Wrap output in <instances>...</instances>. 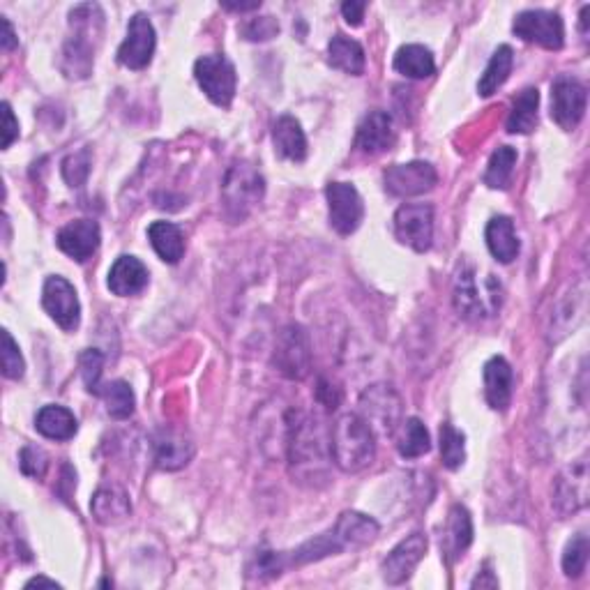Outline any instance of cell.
<instances>
[{"label": "cell", "mask_w": 590, "mask_h": 590, "mask_svg": "<svg viewBox=\"0 0 590 590\" xmlns=\"http://www.w3.org/2000/svg\"><path fill=\"white\" fill-rule=\"evenodd\" d=\"M328 60L335 70L353 74V77L365 74V67H367L365 49L360 47V42H355L346 35L332 37L328 44Z\"/></svg>", "instance_id": "obj_29"}, {"label": "cell", "mask_w": 590, "mask_h": 590, "mask_svg": "<svg viewBox=\"0 0 590 590\" xmlns=\"http://www.w3.org/2000/svg\"><path fill=\"white\" fill-rule=\"evenodd\" d=\"M362 406V418L369 422V427L381 429L383 434H395L399 413H402V399L390 385H374L369 388L360 399Z\"/></svg>", "instance_id": "obj_15"}, {"label": "cell", "mask_w": 590, "mask_h": 590, "mask_svg": "<svg viewBox=\"0 0 590 590\" xmlns=\"http://www.w3.org/2000/svg\"><path fill=\"white\" fill-rule=\"evenodd\" d=\"M90 512H93V517L104 526L120 524V521H125L132 512L130 496L120 487H102L97 489L93 501H90Z\"/></svg>", "instance_id": "obj_24"}, {"label": "cell", "mask_w": 590, "mask_h": 590, "mask_svg": "<svg viewBox=\"0 0 590 590\" xmlns=\"http://www.w3.org/2000/svg\"><path fill=\"white\" fill-rule=\"evenodd\" d=\"M17 44H19V40H17V35H14L10 19L3 17V49L12 51V49H17Z\"/></svg>", "instance_id": "obj_47"}, {"label": "cell", "mask_w": 590, "mask_h": 590, "mask_svg": "<svg viewBox=\"0 0 590 590\" xmlns=\"http://www.w3.org/2000/svg\"><path fill=\"white\" fill-rule=\"evenodd\" d=\"M19 466H21V471H24V475H28V478L40 480V478H44V473H47L49 457L44 455V450L28 445V448L21 450Z\"/></svg>", "instance_id": "obj_43"}, {"label": "cell", "mask_w": 590, "mask_h": 590, "mask_svg": "<svg viewBox=\"0 0 590 590\" xmlns=\"http://www.w3.org/2000/svg\"><path fill=\"white\" fill-rule=\"evenodd\" d=\"M397 429V450L404 459H418L431 450L429 431L418 418L404 420Z\"/></svg>", "instance_id": "obj_34"}, {"label": "cell", "mask_w": 590, "mask_h": 590, "mask_svg": "<svg viewBox=\"0 0 590 590\" xmlns=\"http://www.w3.org/2000/svg\"><path fill=\"white\" fill-rule=\"evenodd\" d=\"M427 554V537L422 533H413L408 535L406 540L397 544L395 549L385 556V561L381 565L383 579L388 581L390 586H399L404 581L411 579V574L415 572V567L420 565L422 558Z\"/></svg>", "instance_id": "obj_16"}, {"label": "cell", "mask_w": 590, "mask_h": 590, "mask_svg": "<svg viewBox=\"0 0 590 590\" xmlns=\"http://www.w3.org/2000/svg\"><path fill=\"white\" fill-rule=\"evenodd\" d=\"M40 588V586H47V588H60V584H56L54 579H47V577H35V579H30L28 584H26V588Z\"/></svg>", "instance_id": "obj_50"}, {"label": "cell", "mask_w": 590, "mask_h": 590, "mask_svg": "<svg viewBox=\"0 0 590 590\" xmlns=\"http://www.w3.org/2000/svg\"><path fill=\"white\" fill-rule=\"evenodd\" d=\"M194 79L210 102L222 109L231 107L233 97H236L238 77L229 58L219 54L199 58L194 63Z\"/></svg>", "instance_id": "obj_5"}, {"label": "cell", "mask_w": 590, "mask_h": 590, "mask_svg": "<svg viewBox=\"0 0 590 590\" xmlns=\"http://www.w3.org/2000/svg\"><path fill=\"white\" fill-rule=\"evenodd\" d=\"M473 542V519L464 505H455L450 510L448 521H445L443 535H441V549L448 563L459 561L464 556V551L471 547Z\"/></svg>", "instance_id": "obj_22"}, {"label": "cell", "mask_w": 590, "mask_h": 590, "mask_svg": "<svg viewBox=\"0 0 590 590\" xmlns=\"http://www.w3.org/2000/svg\"><path fill=\"white\" fill-rule=\"evenodd\" d=\"M150 282L148 268L136 259V256H118L116 263H113L109 270L107 286L113 295H120V298H130V295H139L146 289Z\"/></svg>", "instance_id": "obj_21"}, {"label": "cell", "mask_w": 590, "mask_h": 590, "mask_svg": "<svg viewBox=\"0 0 590 590\" xmlns=\"http://www.w3.org/2000/svg\"><path fill=\"white\" fill-rule=\"evenodd\" d=\"M330 455L344 473H358L376 457V434L358 413H346L330 431Z\"/></svg>", "instance_id": "obj_2"}, {"label": "cell", "mask_w": 590, "mask_h": 590, "mask_svg": "<svg viewBox=\"0 0 590 590\" xmlns=\"http://www.w3.org/2000/svg\"><path fill=\"white\" fill-rule=\"evenodd\" d=\"M395 70L408 79H427L436 72L434 54L422 44H404L392 60Z\"/></svg>", "instance_id": "obj_31"}, {"label": "cell", "mask_w": 590, "mask_h": 590, "mask_svg": "<svg viewBox=\"0 0 590 590\" xmlns=\"http://www.w3.org/2000/svg\"><path fill=\"white\" fill-rule=\"evenodd\" d=\"M395 236L413 252H427L434 242V208L429 203H406L395 213Z\"/></svg>", "instance_id": "obj_10"}, {"label": "cell", "mask_w": 590, "mask_h": 590, "mask_svg": "<svg viewBox=\"0 0 590 590\" xmlns=\"http://www.w3.org/2000/svg\"><path fill=\"white\" fill-rule=\"evenodd\" d=\"M272 362H275L277 372L291 381H302L309 376L312 372V344H309V335L302 325H289L279 332Z\"/></svg>", "instance_id": "obj_6"}, {"label": "cell", "mask_w": 590, "mask_h": 590, "mask_svg": "<svg viewBox=\"0 0 590 590\" xmlns=\"http://www.w3.org/2000/svg\"><path fill=\"white\" fill-rule=\"evenodd\" d=\"M35 429L51 441H70L79 431V422L70 408L49 404L42 406L35 415Z\"/></svg>", "instance_id": "obj_26"}, {"label": "cell", "mask_w": 590, "mask_h": 590, "mask_svg": "<svg viewBox=\"0 0 590 590\" xmlns=\"http://www.w3.org/2000/svg\"><path fill=\"white\" fill-rule=\"evenodd\" d=\"M79 365H81V378H83V383H86V390L93 392V395H100L104 355L95 349H88V351L81 353Z\"/></svg>", "instance_id": "obj_39"}, {"label": "cell", "mask_w": 590, "mask_h": 590, "mask_svg": "<svg viewBox=\"0 0 590 590\" xmlns=\"http://www.w3.org/2000/svg\"><path fill=\"white\" fill-rule=\"evenodd\" d=\"M512 383L514 374L510 362L503 355H494L484 365V397L494 411H508L512 402Z\"/></svg>", "instance_id": "obj_20"}, {"label": "cell", "mask_w": 590, "mask_h": 590, "mask_svg": "<svg viewBox=\"0 0 590 590\" xmlns=\"http://www.w3.org/2000/svg\"><path fill=\"white\" fill-rule=\"evenodd\" d=\"M335 528L337 533L342 535L346 549L367 547V544H372L378 537V533H381V528H378L376 521L360 512H344L335 524Z\"/></svg>", "instance_id": "obj_30"}, {"label": "cell", "mask_w": 590, "mask_h": 590, "mask_svg": "<svg viewBox=\"0 0 590 590\" xmlns=\"http://www.w3.org/2000/svg\"><path fill=\"white\" fill-rule=\"evenodd\" d=\"M537 107H540V93H537V88L521 90L512 102V111L508 116V132L531 134L537 125Z\"/></svg>", "instance_id": "obj_32"}, {"label": "cell", "mask_w": 590, "mask_h": 590, "mask_svg": "<svg viewBox=\"0 0 590 590\" xmlns=\"http://www.w3.org/2000/svg\"><path fill=\"white\" fill-rule=\"evenodd\" d=\"M588 104V90L581 81L561 77L551 86V118L565 132L574 130L581 123Z\"/></svg>", "instance_id": "obj_14"}, {"label": "cell", "mask_w": 590, "mask_h": 590, "mask_svg": "<svg viewBox=\"0 0 590 590\" xmlns=\"http://www.w3.org/2000/svg\"><path fill=\"white\" fill-rule=\"evenodd\" d=\"M588 554H590L588 537L584 533L572 537V540L567 542L565 551H563V572H565V577H570V579L581 577V572H584L586 565H588Z\"/></svg>", "instance_id": "obj_38"}, {"label": "cell", "mask_w": 590, "mask_h": 590, "mask_svg": "<svg viewBox=\"0 0 590 590\" xmlns=\"http://www.w3.org/2000/svg\"><path fill=\"white\" fill-rule=\"evenodd\" d=\"M316 397H319V402L325 406V408H337L339 402H342V392H339V388H335L330 381H325V378H321L319 381V388H316Z\"/></svg>", "instance_id": "obj_45"}, {"label": "cell", "mask_w": 590, "mask_h": 590, "mask_svg": "<svg viewBox=\"0 0 590 590\" xmlns=\"http://www.w3.org/2000/svg\"><path fill=\"white\" fill-rule=\"evenodd\" d=\"M325 199H328L330 226L339 236H351L360 229L365 219V203L358 189L351 183H330L325 187Z\"/></svg>", "instance_id": "obj_9"}, {"label": "cell", "mask_w": 590, "mask_h": 590, "mask_svg": "<svg viewBox=\"0 0 590 590\" xmlns=\"http://www.w3.org/2000/svg\"><path fill=\"white\" fill-rule=\"evenodd\" d=\"M365 10H367V3H355V0H351V3H344L342 14H344L346 24L360 26L362 19H365Z\"/></svg>", "instance_id": "obj_46"}, {"label": "cell", "mask_w": 590, "mask_h": 590, "mask_svg": "<svg viewBox=\"0 0 590 590\" xmlns=\"http://www.w3.org/2000/svg\"><path fill=\"white\" fill-rule=\"evenodd\" d=\"M194 457V443L176 431H160L155 438V461L162 471H178Z\"/></svg>", "instance_id": "obj_25"}, {"label": "cell", "mask_w": 590, "mask_h": 590, "mask_svg": "<svg viewBox=\"0 0 590 590\" xmlns=\"http://www.w3.org/2000/svg\"><path fill=\"white\" fill-rule=\"evenodd\" d=\"M441 457L445 468H450V471H457L466 461V436L450 422L441 427Z\"/></svg>", "instance_id": "obj_37"}, {"label": "cell", "mask_w": 590, "mask_h": 590, "mask_svg": "<svg viewBox=\"0 0 590 590\" xmlns=\"http://www.w3.org/2000/svg\"><path fill=\"white\" fill-rule=\"evenodd\" d=\"M289 459L295 473L307 471L314 473V468L323 464V441L316 431L314 422L302 413H291L289 422Z\"/></svg>", "instance_id": "obj_8"}, {"label": "cell", "mask_w": 590, "mask_h": 590, "mask_svg": "<svg viewBox=\"0 0 590 590\" xmlns=\"http://www.w3.org/2000/svg\"><path fill=\"white\" fill-rule=\"evenodd\" d=\"M97 397L104 399V404H107V413L111 415V418L116 420L132 418L136 399H134V390L130 388V383L113 381V383L102 385L100 395Z\"/></svg>", "instance_id": "obj_36"}, {"label": "cell", "mask_w": 590, "mask_h": 590, "mask_svg": "<svg viewBox=\"0 0 590 590\" xmlns=\"http://www.w3.org/2000/svg\"><path fill=\"white\" fill-rule=\"evenodd\" d=\"M261 3L256 0V3H224V10H231V12H252V10H259Z\"/></svg>", "instance_id": "obj_49"}, {"label": "cell", "mask_w": 590, "mask_h": 590, "mask_svg": "<svg viewBox=\"0 0 590 590\" xmlns=\"http://www.w3.org/2000/svg\"><path fill=\"white\" fill-rule=\"evenodd\" d=\"M514 164H517V150L512 146H501L494 150L484 171V185L491 189H505L510 185Z\"/></svg>", "instance_id": "obj_35"}, {"label": "cell", "mask_w": 590, "mask_h": 590, "mask_svg": "<svg viewBox=\"0 0 590 590\" xmlns=\"http://www.w3.org/2000/svg\"><path fill=\"white\" fill-rule=\"evenodd\" d=\"M514 35L524 42L537 44L549 51L563 49L565 44V24L561 14L549 10H526L514 17Z\"/></svg>", "instance_id": "obj_7"}, {"label": "cell", "mask_w": 590, "mask_h": 590, "mask_svg": "<svg viewBox=\"0 0 590 590\" xmlns=\"http://www.w3.org/2000/svg\"><path fill=\"white\" fill-rule=\"evenodd\" d=\"M272 143H275V153L282 160L298 164L307 160V136L293 116H279L275 120V125H272Z\"/></svg>", "instance_id": "obj_23"}, {"label": "cell", "mask_w": 590, "mask_h": 590, "mask_svg": "<svg viewBox=\"0 0 590 590\" xmlns=\"http://www.w3.org/2000/svg\"><path fill=\"white\" fill-rule=\"evenodd\" d=\"M26 372V362L24 355H21L19 344L14 342L12 335L7 330H3V374L12 381H19L24 378Z\"/></svg>", "instance_id": "obj_40"}, {"label": "cell", "mask_w": 590, "mask_h": 590, "mask_svg": "<svg viewBox=\"0 0 590 590\" xmlns=\"http://www.w3.org/2000/svg\"><path fill=\"white\" fill-rule=\"evenodd\" d=\"M455 307L459 316L464 319H487V316H494L498 309H501L503 302V286L496 282L494 275L482 277L478 282V270L473 266H459L455 275Z\"/></svg>", "instance_id": "obj_3"}, {"label": "cell", "mask_w": 590, "mask_h": 590, "mask_svg": "<svg viewBox=\"0 0 590 590\" xmlns=\"http://www.w3.org/2000/svg\"><path fill=\"white\" fill-rule=\"evenodd\" d=\"M263 194H266V180L252 164L236 162L226 171L222 199L231 222H242L263 201Z\"/></svg>", "instance_id": "obj_4"}, {"label": "cell", "mask_w": 590, "mask_h": 590, "mask_svg": "<svg viewBox=\"0 0 590 590\" xmlns=\"http://www.w3.org/2000/svg\"><path fill=\"white\" fill-rule=\"evenodd\" d=\"M100 240V224L93 222V219H77V222H70L58 231L56 245L60 247V252H65L70 259L83 263L97 252Z\"/></svg>", "instance_id": "obj_18"}, {"label": "cell", "mask_w": 590, "mask_h": 590, "mask_svg": "<svg viewBox=\"0 0 590 590\" xmlns=\"http://www.w3.org/2000/svg\"><path fill=\"white\" fill-rule=\"evenodd\" d=\"M397 141V130L392 116L385 111H369L355 132V148L365 155H381Z\"/></svg>", "instance_id": "obj_17"}, {"label": "cell", "mask_w": 590, "mask_h": 590, "mask_svg": "<svg viewBox=\"0 0 590 590\" xmlns=\"http://www.w3.org/2000/svg\"><path fill=\"white\" fill-rule=\"evenodd\" d=\"M471 586H473V588H478V586H480V588H484V586H489V588H498V579L494 577V572H491L489 567H487V570H484L482 577H480V574H478V577L473 579V584H471Z\"/></svg>", "instance_id": "obj_48"}, {"label": "cell", "mask_w": 590, "mask_h": 590, "mask_svg": "<svg viewBox=\"0 0 590 590\" xmlns=\"http://www.w3.org/2000/svg\"><path fill=\"white\" fill-rule=\"evenodd\" d=\"M17 139H19V123L17 118H14L10 102H3V150L10 148Z\"/></svg>", "instance_id": "obj_44"}, {"label": "cell", "mask_w": 590, "mask_h": 590, "mask_svg": "<svg viewBox=\"0 0 590 590\" xmlns=\"http://www.w3.org/2000/svg\"><path fill=\"white\" fill-rule=\"evenodd\" d=\"M240 33L249 42H268L279 33V21L275 17H259L249 19L245 26L240 28Z\"/></svg>", "instance_id": "obj_42"}, {"label": "cell", "mask_w": 590, "mask_h": 590, "mask_svg": "<svg viewBox=\"0 0 590 590\" xmlns=\"http://www.w3.org/2000/svg\"><path fill=\"white\" fill-rule=\"evenodd\" d=\"M484 240H487L489 252L496 261L512 263L519 256V238L510 217L501 215L491 219L487 224V231H484Z\"/></svg>", "instance_id": "obj_27"}, {"label": "cell", "mask_w": 590, "mask_h": 590, "mask_svg": "<svg viewBox=\"0 0 590 590\" xmlns=\"http://www.w3.org/2000/svg\"><path fill=\"white\" fill-rule=\"evenodd\" d=\"M104 14L100 5L86 3L77 5L70 12V26L72 35L65 42L63 51V72L70 79H86L93 72L95 63V42L102 35Z\"/></svg>", "instance_id": "obj_1"}, {"label": "cell", "mask_w": 590, "mask_h": 590, "mask_svg": "<svg viewBox=\"0 0 590 590\" xmlns=\"http://www.w3.org/2000/svg\"><path fill=\"white\" fill-rule=\"evenodd\" d=\"M155 28L146 14L139 12L130 19L127 37L118 47V63L127 70H146L155 54Z\"/></svg>", "instance_id": "obj_12"}, {"label": "cell", "mask_w": 590, "mask_h": 590, "mask_svg": "<svg viewBox=\"0 0 590 590\" xmlns=\"http://www.w3.org/2000/svg\"><path fill=\"white\" fill-rule=\"evenodd\" d=\"M385 192L399 199L406 196L427 194L438 183V173L429 162H408V164H392L383 173Z\"/></svg>", "instance_id": "obj_11"}, {"label": "cell", "mask_w": 590, "mask_h": 590, "mask_svg": "<svg viewBox=\"0 0 590 590\" xmlns=\"http://www.w3.org/2000/svg\"><path fill=\"white\" fill-rule=\"evenodd\" d=\"M90 176V153L88 150H79L70 157H65L63 162V178L70 187H81Z\"/></svg>", "instance_id": "obj_41"}, {"label": "cell", "mask_w": 590, "mask_h": 590, "mask_svg": "<svg viewBox=\"0 0 590 590\" xmlns=\"http://www.w3.org/2000/svg\"><path fill=\"white\" fill-rule=\"evenodd\" d=\"M148 240L150 245H153L155 254L160 256L164 263H171V266H176V263L183 259L185 254V236L183 231H180V226H176L173 222H153L148 226Z\"/></svg>", "instance_id": "obj_28"}, {"label": "cell", "mask_w": 590, "mask_h": 590, "mask_svg": "<svg viewBox=\"0 0 590 590\" xmlns=\"http://www.w3.org/2000/svg\"><path fill=\"white\" fill-rule=\"evenodd\" d=\"M42 307L60 328L72 332L81 323V305L77 289L65 277H47L42 289Z\"/></svg>", "instance_id": "obj_13"}, {"label": "cell", "mask_w": 590, "mask_h": 590, "mask_svg": "<svg viewBox=\"0 0 590 590\" xmlns=\"http://www.w3.org/2000/svg\"><path fill=\"white\" fill-rule=\"evenodd\" d=\"M556 510L563 514H574L588 503V464L586 459H577L561 473L556 482Z\"/></svg>", "instance_id": "obj_19"}, {"label": "cell", "mask_w": 590, "mask_h": 590, "mask_svg": "<svg viewBox=\"0 0 590 590\" xmlns=\"http://www.w3.org/2000/svg\"><path fill=\"white\" fill-rule=\"evenodd\" d=\"M512 65H514V51H512V47H508V44H503V47H498L494 51V56H491L487 70H484V74L480 77L478 93L482 97L494 95L496 90L501 88L505 81H508Z\"/></svg>", "instance_id": "obj_33"}]
</instances>
